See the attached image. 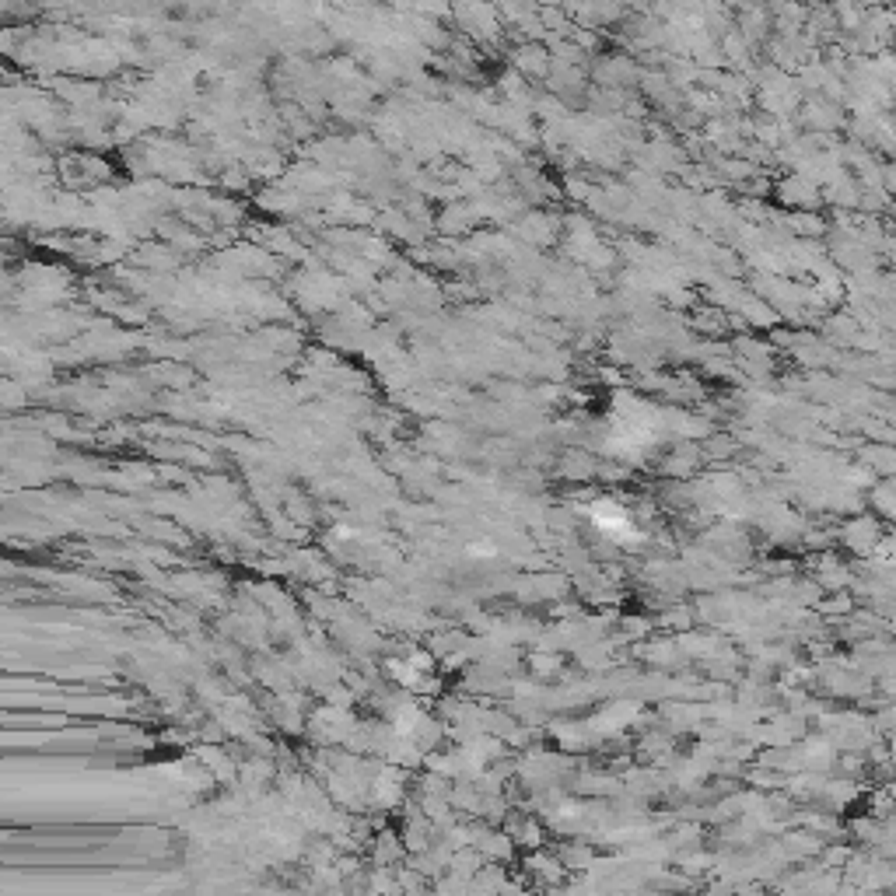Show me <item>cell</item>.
Masks as SVG:
<instances>
[{"instance_id": "cell-1", "label": "cell", "mask_w": 896, "mask_h": 896, "mask_svg": "<svg viewBox=\"0 0 896 896\" xmlns=\"http://www.w3.org/2000/svg\"><path fill=\"white\" fill-rule=\"evenodd\" d=\"M508 60L522 77H546V70H550V49L543 42L522 39L518 46L508 49Z\"/></svg>"}, {"instance_id": "cell-2", "label": "cell", "mask_w": 896, "mask_h": 896, "mask_svg": "<svg viewBox=\"0 0 896 896\" xmlns=\"http://www.w3.org/2000/svg\"><path fill=\"white\" fill-rule=\"evenodd\" d=\"M718 49L725 56V63H732V67H749V60H753V46L742 39V32L735 25L718 35Z\"/></svg>"}, {"instance_id": "cell-3", "label": "cell", "mask_w": 896, "mask_h": 896, "mask_svg": "<svg viewBox=\"0 0 896 896\" xmlns=\"http://www.w3.org/2000/svg\"><path fill=\"white\" fill-rule=\"evenodd\" d=\"M830 11H833V21H837V32L840 35H851L858 32L861 25H865V4H858V0H830Z\"/></svg>"}, {"instance_id": "cell-4", "label": "cell", "mask_w": 896, "mask_h": 896, "mask_svg": "<svg viewBox=\"0 0 896 896\" xmlns=\"http://www.w3.org/2000/svg\"><path fill=\"white\" fill-rule=\"evenodd\" d=\"M595 522H599L602 529L609 532V536H627V532H630L627 515H623V511H616V508H609L606 515H602V511H595Z\"/></svg>"}]
</instances>
